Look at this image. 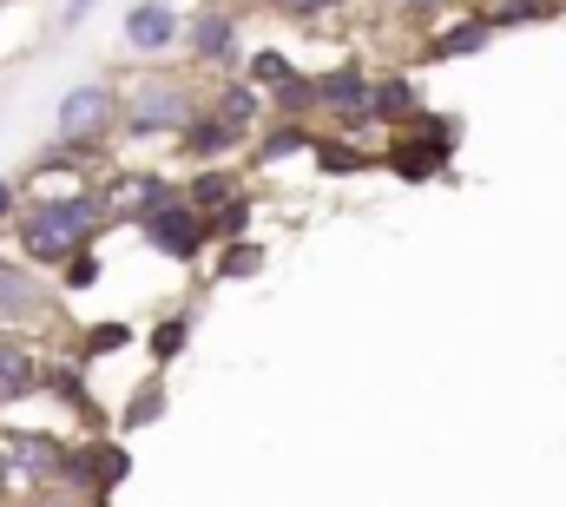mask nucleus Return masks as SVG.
Segmentation results:
<instances>
[{
  "label": "nucleus",
  "instance_id": "b1692460",
  "mask_svg": "<svg viewBox=\"0 0 566 507\" xmlns=\"http://www.w3.org/2000/svg\"><path fill=\"white\" fill-rule=\"evenodd\" d=\"M264 238H231V245H218V263H211V283H251V277H264Z\"/></svg>",
  "mask_w": 566,
  "mask_h": 507
},
{
  "label": "nucleus",
  "instance_id": "393cba45",
  "mask_svg": "<svg viewBox=\"0 0 566 507\" xmlns=\"http://www.w3.org/2000/svg\"><path fill=\"white\" fill-rule=\"evenodd\" d=\"M165 408H171L165 382H158V376H145V382H133V402L119 408V422H113V428H119V435H139V428H151V422H158Z\"/></svg>",
  "mask_w": 566,
  "mask_h": 507
},
{
  "label": "nucleus",
  "instance_id": "39448f33",
  "mask_svg": "<svg viewBox=\"0 0 566 507\" xmlns=\"http://www.w3.org/2000/svg\"><path fill=\"white\" fill-rule=\"evenodd\" d=\"M145 238V251L165 257V263H198V257L211 251V218L178 192V198H165L158 211H145L139 225H133Z\"/></svg>",
  "mask_w": 566,
  "mask_h": 507
},
{
  "label": "nucleus",
  "instance_id": "c85d7f7f",
  "mask_svg": "<svg viewBox=\"0 0 566 507\" xmlns=\"http://www.w3.org/2000/svg\"><path fill=\"white\" fill-rule=\"evenodd\" d=\"M251 218H258V198H251V192L231 198V205H218V211H211V251L231 245V238H251Z\"/></svg>",
  "mask_w": 566,
  "mask_h": 507
},
{
  "label": "nucleus",
  "instance_id": "ddd939ff",
  "mask_svg": "<svg viewBox=\"0 0 566 507\" xmlns=\"http://www.w3.org/2000/svg\"><path fill=\"white\" fill-rule=\"evenodd\" d=\"M40 376H46V363H40L33 337L27 330H0V415L20 408V402H33Z\"/></svg>",
  "mask_w": 566,
  "mask_h": 507
},
{
  "label": "nucleus",
  "instance_id": "a878e982",
  "mask_svg": "<svg viewBox=\"0 0 566 507\" xmlns=\"http://www.w3.org/2000/svg\"><path fill=\"white\" fill-rule=\"evenodd\" d=\"M310 113H316V73L303 66V73H290L271 93V120H310Z\"/></svg>",
  "mask_w": 566,
  "mask_h": 507
},
{
  "label": "nucleus",
  "instance_id": "cd10ccee",
  "mask_svg": "<svg viewBox=\"0 0 566 507\" xmlns=\"http://www.w3.org/2000/svg\"><path fill=\"white\" fill-rule=\"evenodd\" d=\"M99 277H106V257H99V245H86V251H73L66 263H60L53 283H60V297H86Z\"/></svg>",
  "mask_w": 566,
  "mask_h": 507
},
{
  "label": "nucleus",
  "instance_id": "aec40b11",
  "mask_svg": "<svg viewBox=\"0 0 566 507\" xmlns=\"http://www.w3.org/2000/svg\"><path fill=\"white\" fill-rule=\"evenodd\" d=\"M191 330H198V310H165L151 330H145V350H151V370H171L185 350H191Z\"/></svg>",
  "mask_w": 566,
  "mask_h": 507
},
{
  "label": "nucleus",
  "instance_id": "a211bd4d",
  "mask_svg": "<svg viewBox=\"0 0 566 507\" xmlns=\"http://www.w3.org/2000/svg\"><path fill=\"white\" fill-rule=\"evenodd\" d=\"M211 113H224L238 132H251V138H258V126L271 120V100H264V86H258V80H244V73H224V80L211 86Z\"/></svg>",
  "mask_w": 566,
  "mask_h": 507
},
{
  "label": "nucleus",
  "instance_id": "1a4fd4ad",
  "mask_svg": "<svg viewBox=\"0 0 566 507\" xmlns=\"http://www.w3.org/2000/svg\"><path fill=\"white\" fill-rule=\"evenodd\" d=\"M369 86H376V73L363 60H336L316 73V113H329L343 132L369 126Z\"/></svg>",
  "mask_w": 566,
  "mask_h": 507
},
{
  "label": "nucleus",
  "instance_id": "473e14b6",
  "mask_svg": "<svg viewBox=\"0 0 566 507\" xmlns=\"http://www.w3.org/2000/svg\"><path fill=\"white\" fill-rule=\"evenodd\" d=\"M20 205H27V192H20V178H0V238L13 231V218H20Z\"/></svg>",
  "mask_w": 566,
  "mask_h": 507
},
{
  "label": "nucleus",
  "instance_id": "f3484780",
  "mask_svg": "<svg viewBox=\"0 0 566 507\" xmlns=\"http://www.w3.org/2000/svg\"><path fill=\"white\" fill-rule=\"evenodd\" d=\"M310 145H316V126L310 120H264L258 138H251V152H244V165L251 172H277L290 158H310Z\"/></svg>",
  "mask_w": 566,
  "mask_h": 507
},
{
  "label": "nucleus",
  "instance_id": "f03ea898",
  "mask_svg": "<svg viewBox=\"0 0 566 507\" xmlns=\"http://www.w3.org/2000/svg\"><path fill=\"white\" fill-rule=\"evenodd\" d=\"M205 113V93L191 73H171V66H145L133 80H119V138L133 145H158V138H178Z\"/></svg>",
  "mask_w": 566,
  "mask_h": 507
},
{
  "label": "nucleus",
  "instance_id": "423d86ee",
  "mask_svg": "<svg viewBox=\"0 0 566 507\" xmlns=\"http://www.w3.org/2000/svg\"><path fill=\"white\" fill-rule=\"evenodd\" d=\"M60 310V283L27 263V257H0V330H40Z\"/></svg>",
  "mask_w": 566,
  "mask_h": 507
},
{
  "label": "nucleus",
  "instance_id": "72a5a7b5",
  "mask_svg": "<svg viewBox=\"0 0 566 507\" xmlns=\"http://www.w3.org/2000/svg\"><path fill=\"white\" fill-rule=\"evenodd\" d=\"M93 13H99V0H66V7L53 13V27H60V33H73V27H86Z\"/></svg>",
  "mask_w": 566,
  "mask_h": 507
},
{
  "label": "nucleus",
  "instance_id": "dca6fc26",
  "mask_svg": "<svg viewBox=\"0 0 566 507\" xmlns=\"http://www.w3.org/2000/svg\"><path fill=\"white\" fill-rule=\"evenodd\" d=\"M422 106H428V100H422V80H416V73H402V66L376 73V86H369V126L402 132Z\"/></svg>",
  "mask_w": 566,
  "mask_h": 507
},
{
  "label": "nucleus",
  "instance_id": "f704fd0d",
  "mask_svg": "<svg viewBox=\"0 0 566 507\" xmlns=\"http://www.w3.org/2000/svg\"><path fill=\"white\" fill-rule=\"evenodd\" d=\"M13 495V462H7V448H0V501Z\"/></svg>",
  "mask_w": 566,
  "mask_h": 507
},
{
  "label": "nucleus",
  "instance_id": "c9c22d12",
  "mask_svg": "<svg viewBox=\"0 0 566 507\" xmlns=\"http://www.w3.org/2000/svg\"><path fill=\"white\" fill-rule=\"evenodd\" d=\"M93 507H106V501H93Z\"/></svg>",
  "mask_w": 566,
  "mask_h": 507
},
{
  "label": "nucleus",
  "instance_id": "0eeeda50",
  "mask_svg": "<svg viewBox=\"0 0 566 507\" xmlns=\"http://www.w3.org/2000/svg\"><path fill=\"white\" fill-rule=\"evenodd\" d=\"M185 185H171L158 165H119L99 178V198H106V218L113 225H139L145 211H158L165 198H178Z\"/></svg>",
  "mask_w": 566,
  "mask_h": 507
},
{
  "label": "nucleus",
  "instance_id": "c756f323",
  "mask_svg": "<svg viewBox=\"0 0 566 507\" xmlns=\"http://www.w3.org/2000/svg\"><path fill=\"white\" fill-rule=\"evenodd\" d=\"M402 132H422L428 145H441V152H454V145L468 138V120H461V113H434V106H422V113H416V120H409Z\"/></svg>",
  "mask_w": 566,
  "mask_h": 507
},
{
  "label": "nucleus",
  "instance_id": "f8f14e48",
  "mask_svg": "<svg viewBox=\"0 0 566 507\" xmlns=\"http://www.w3.org/2000/svg\"><path fill=\"white\" fill-rule=\"evenodd\" d=\"M40 395L60 402V408H66L73 422H86L93 435H106V408H99V395H93V382H86V363H80V356H46Z\"/></svg>",
  "mask_w": 566,
  "mask_h": 507
},
{
  "label": "nucleus",
  "instance_id": "412c9836",
  "mask_svg": "<svg viewBox=\"0 0 566 507\" xmlns=\"http://www.w3.org/2000/svg\"><path fill=\"white\" fill-rule=\"evenodd\" d=\"M139 343V330L133 323H119V317H106V323H80L73 330V356L93 370V363H106V356H119V350H133Z\"/></svg>",
  "mask_w": 566,
  "mask_h": 507
},
{
  "label": "nucleus",
  "instance_id": "7c9ffc66",
  "mask_svg": "<svg viewBox=\"0 0 566 507\" xmlns=\"http://www.w3.org/2000/svg\"><path fill=\"white\" fill-rule=\"evenodd\" d=\"M258 7H271L277 20H296V27H323V20L349 13L356 0H258Z\"/></svg>",
  "mask_w": 566,
  "mask_h": 507
},
{
  "label": "nucleus",
  "instance_id": "5701e85b",
  "mask_svg": "<svg viewBox=\"0 0 566 507\" xmlns=\"http://www.w3.org/2000/svg\"><path fill=\"white\" fill-rule=\"evenodd\" d=\"M185 198L211 218L218 205H231V198H244V178L231 172V165H191V178H185Z\"/></svg>",
  "mask_w": 566,
  "mask_h": 507
},
{
  "label": "nucleus",
  "instance_id": "20e7f679",
  "mask_svg": "<svg viewBox=\"0 0 566 507\" xmlns=\"http://www.w3.org/2000/svg\"><path fill=\"white\" fill-rule=\"evenodd\" d=\"M185 53L198 73H244V7L238 0H198L185 13Z\"/></svg>",
  "mask_w": 566,
  "mask_h": 507
},
{
  "label": "nucleus",
  "instance_id": "7ed1b4c3",
  "mask_svg": "<svg viewBox=\"0 0 566 507\" xmlns=\"http://www.w3.org/2000/svg\"><path fill=\"white\" fill-rule=\"evenodd\" d=\"M53 138L73 145V152H86L99 165L106 145L119 138V80H80V86H66L60 106H53Z\"/></svg>",
  "mask_w": 566,
  "mask_h": 507
},
{
  "label": "nucleus",
  "instance_id": "9d476101",
  "mask_svg": "<svg viewBox=\"0 0 566 507\" xmlns=\"http://www.w3.org/2000/svg\"><path fill=\"white\" fill-rule=\"evenodd\" d=\"M488 46H494V27H488V13H481L474 0H461L454 13H441V20L428 27L422 60H428V66H448V60H474V53H488Z\"/></svg>",
  "mask_w": 566,
  "mask_h": 507
},
{
  "label": "nucleus",
  "instance_id": "4468645a",
  "mask_svg": "<svg viewBox=\"0 0 566 507\" xmlns=\"http://www.w3.org/2000/svg\"><path fill=\"white\" fill-rule=\"evenodd\" d=\"M171 145H178L191 165H231L238 152H251V132H238L231 120H224V113H211V106H205V113H198L191 126L178 132Z\"/></svg>",
  "mask_w": 566,
  "mask_h": 507
},
{
  "label": "nucleus",
  "instance_id": "2f4dec72",
  "mask_svg": "<svg viewBox=\"0 0 566 507\" xmlns=\"http://www.w3.org/2000/svg\"><path fill=\"white\" fill-rule=\"evenodd\" d=\"M369 7H382V13H402V20H441V13H454L461 0H369Z\"/></svg>",
  "mask_w": 566,
  "mask_h": 507
},
{
  "label": "nucleus",
  "instance_id": "bb28decb",
  "mask_svg": "<svg viewBox=\"0 0 566 507\" xmlns=\"http://www.w3.org/2000/svg\"><path fill=\"white\" fill-rule=\"evenodd\" d=\"M290 73H303V66H296L283 46H251V53H244V80H258V86H264V100L277 93Z\"/></svg>",
  "mask_w": 566,
  "mask_h": 507
},
{
  "label": "nucleus",
  "instance_id": "6e6552de",
  "mask_svg": "<svg viewBox=\"0 0 566 507\" xmlns=\"http://www.w3.org/2000/svg\"><path fill=\"white\" fill-rule=\"evenodd\" d=\"M0 448L13 462V495H46L60 475V455H66V442L46 428H0Z\"/></svg>",
  "mask_w": 566,
  "mask_h": 507
},
{
  "label": "nucleus",
  "instance_id": "f257e3e1",
  "mask_svg": "<svg viewBox=\"0 0 566 507\" xmlns=\"http://www.w3.org/2000/svg\"><path fill=\"white\" fill-rule=\"evenodd\" d=\"M113 231V218H106V198H99V185H60V192H33L27 205H20V218H13V245L27 263H40V270H60L73 251H86V245H99Z\"/></svg>",
  "mask_w": 566,
  "mask_h": 507
},
{
  "label": "nucleus",
  "instance_id": "9b49d317",
  "mask_svg": "<svg viewBox=\"0 0 566 507\" xmlns=\"http://www.w3.org/2000/svg\"><path fill=\"white\" fill-rule=\"evenodd\" d=\"M119 33H126L133 53L158 60V53L185 46V7H178V0H133L126 20H119Z\"/></svg>",
  "mask_w": 566,
  "mask_h": 507
},
{
  "label": "nucleus",
  "instance_id": "4be33fe9",
  "mask_svg": "<svg viewBox=\"0 0 566 507\" xmlns=\"http://www.w3.org/2000/svg\"><path fill=\"white\" fill-rule=\"evenodd\" d=\"M488 13L494 33H514V27H554L566 13V0H474Z\"/></svg>",
  "mask_w": 566,
  "mask_h": 507
},
{
  "label": "nucleus",
  "instance_id": "2eb2a0df",
  "mask_svg": "<svg viewBox=\"0 0 566 507\" xmlns=\"http://www.w3.org/2000/svg\"><path fill=\"white\" fill-rule=\"evenodd\" d=\"M448 165H454V152L428 145L422 132H389V145H382V172H396L402 185H434V178H448Z\"/></svg>",
  "mask_w": 566,
  "mask_h": 507
},
{
  "label": "nucleus",
  "instance_id": "6ab92c4d",
  "mask_svg": "<svg viewBox=\"0 0 566 507\" xmlns=\"http://www.w3.org/2000/svg\"><path fill=\"white\" fill-rule=\"evenodd\" d=\"M310 165H316L323 178H356V172H382V152H363L349 132H316Z\"/></svg>",
  "mask_w": 566,
  "mask_h": 507
}]
</instances>
